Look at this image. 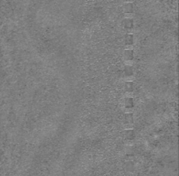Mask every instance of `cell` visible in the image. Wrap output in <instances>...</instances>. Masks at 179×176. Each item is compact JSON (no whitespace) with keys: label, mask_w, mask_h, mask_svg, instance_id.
Returning a JSON list of instances; mask_svg holds the SVG:
<instances>
[{"label":"cell","mask_w":179,"mask_h":176,"mask_svg":"<svg viewBox=\"0 0 179 176\" xmlns=\"http://www.w3.org/2000/svg\"><path fill=\"white\" fill-rule=\"evenodd\" d=\"M134 56H135V52L133 49L128 48V49H125L124 52H123V59L126 61H131L134 59Z\"/></svg>","instance_id":"obj_1"},{"label":"cell","mask_w":179,"mask_h":176,"mask_svg":"<svg viewBox=\"0 0 179 176\" xmlns=\"http://www.w3.org/2000/svg\"><path fill=\"white\" fill-rule=\"evenodd\" d=\"M135 41V37L132 34H127L124 36V43L127 46H132Z\"/></svg>","instance_id":"obj_5"},{"label":"cell","mask_w":179,"mask_h":176,"mask_svg":"<svg viewBox=\"0 0 179 176\" xmlns=\"http://www.w3.org/2000/svg\"><path fill=\"white\" fill-rule=\"evenodd\" d=\"M123 76H124L125 77H130V76H132L134 75V69L130 65H126L124 68H123Z\"/></svg>","instance_id":"obj_4"},{"label":"cell","mask_w":179,"mask_h":176,"mask_svg":"<svg viewBox=\"0 0 179 176\" xmlns=\"http://www.w3.org/2000/svg\"><path fill=\"white\" fill-rule=\"evenodd\" d=\"M122 24H123V26L125 29H131L134 28V21H133L132 18L127 17L125 19H123Z\"/></svg>","instance_id":"obj_2"},{"label":"cell","mask_w":179,"mask_h":176,"mask_svg":"<svg viewBox=\"0 0 179 176\" xmlns=\"http://www.w3.org/2000/svg\"><path fill=\"white\" fill-rule=\"evenodd\" d=\"M135 85L133 82H130V81H128V82H125L124 83V89L127 92H132L134 90Z\"/></svg>","instance_id":"obj_8"},{"label":"cell","mask_w":179,"mask_h":176,"mask_svg":"<svg viewBox=\"0 0 179 176\" xmlns=\"http://www.w3.org/2000/svg\"><path fill=\"white\" fill-rule=\"evenodd\" d=\"M134 100H133V98L131 97H126L124 99V103H123V105H124L125 107L127 108H131L134 106Z\"/></svg>","instance_id":"obj_7"},{"label":"cell","mask_w":179,"mask_h":176,"mask_svg":"<svg viewBox=\"0 0 179 176\" xmlns=\"http://www.w3.org/2000/svg\"><path fill=\"white\" fill-rule=\"evenodd\" d=\"M123 10L126 14L132 13L134 11V4H133V3H130V2L124 3L123 5Z\"/></svg>","instance_id":"obj_3"},{"label":"cell","mask_w":179,"mask_h":176,"mask_svg":"<svg viewBox=\"0 0 179 176\" xmlns=\"http://www.w3.org/2000/svg\"><path fill=\"white\" fill-rule=\"evenodd\" d=\"M125 120L128 124H131L133 123V120H134V117H133L132 113H127L125 116Z\"/></svg>","instance_id":"obj_10"},{"label":"cell","mask_w":179,"mask_h":176,"mask_svg":"<svg viewBox=\"0 0 179 176\" xmlns=\"http://www.w3.org/2000/svg\"><path fill=\"white\" fill-rule=\"evenodd\" d=\"M125 168H126V170L128 171V172H131V171L134 170V168H135L134 163H133L132 161H128L125 165Z\"/></svg>","instance_id":"obj_9"},{"label":"cell","mask_w":179,"mask_h":176,"mask_svg":"<svg viewBox=\"0 0 179 176\" xmlns=\"http://www.w3.org/2000/svg\"><path fill=\"white\" fill-rule=\"evenodd\" d=\"M124 136L126 138V139L128 140H133L135 138V132L134 130L132 129H128L125 131L124 132Z\"/></svg>","instance_id":"obj_6"}]
</instances>
